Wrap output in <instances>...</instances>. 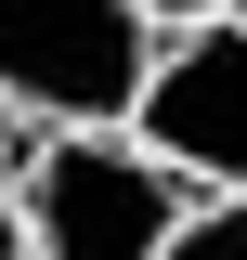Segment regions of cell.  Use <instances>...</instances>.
<instances>
[{"instance_id":"cell-3","label":"cell","mask_w":247,"mask_h":260,"mask_svg":"<svg viewBox=\"0 0 247 260\" xmlns=\"http://www.w3.org/2000/svg\"><path fill=\"white\" fill-rule=\"evenodd\" d=\"M130 143L182 195H247V26L234 13L156 39V78H143V104H130Z\"/></svg>"},{"instance_id":"cell-6","label":"cell","mask_w":247,"mask_h":260,"mask_svg":"<svg viewBox=\"0 0 247 260\" xmlns=\"http://www.w3.org/2000/svg\"><path fill=\"white\" fill-rule=\"evenodd\" d=\"M156 26H208V13H234V0H143Z\"/></svg>"},{"instance_id":"cell-5","label":"cell","mask_w":247,"mask_h":260,"mask_svg":"<svg viewBox=\"0 0 247 260\" xmlns=\"http://www.w3.org/2000/svg\"><path fill=\"white\" fill-rule=\"evenodd\" d=\"M169 260H247V195H195L182 234H169Z\"/></svg>"},{"instance_id":"cell-7","label":"cell","mask_w":247,"mask_h":260,"mask_svg":"<svg viewBox=\"0 0 247 260\" xmlns=\"http://www.w3.org/2000/svg\"><path fill=\"white\" fill-rule=\"evenodd\" d=\"M234 26H247V0H234Z\"/></svg>"},{"instance_id":"cell-1","label":"cell","mask_w":247,"mask_h":260,"mask_svg":"<svg viewBox=\"0 0 247 260\" xmlns=\"http://www.w3.org/2000/svg\"><path fill=\"white\" fill-rule=\"evenodd\" d=\"M156 39L143 0H0V104L39 130H130Z\"/></svg>"},{"instance_id":"cell-4","label":"cell","mask_w":247,"mask_h":260,"mask_svg":"<svg viewBox=\"0 0 247 260\" xmlns=\"http://www.w3.org/2000/svg\"><path fill=\"white\" fill-rule=\"evenodd\" d=\"M26 156H39V117L0 104V260H39L26 247Z\"/></svg>"},{"instance_id":"cell-2","label":"cell","mask_w":247,"mask_h":260,"mask_svg":"<svg viewBox=\"0 0 247 260\" xmlns=\"http://www.w3.org/2000/svg\"><path fill=\"white\" fill-rule=\"evenodd\" d=\"M195 195L130 130H39L26 156V247L39 260H169Z\"/></svg>"}]
</instances>
